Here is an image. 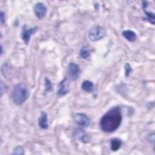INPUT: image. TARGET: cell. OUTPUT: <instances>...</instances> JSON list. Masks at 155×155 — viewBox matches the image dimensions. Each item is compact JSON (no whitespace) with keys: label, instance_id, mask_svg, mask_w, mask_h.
Returning a JSON list of instances; mask_svg holds the SVG:
<instances>
[{"label":"cell","instance_id":"obj_17","mask_svg":"<svg viewBox=\"0 0 155 155\" xmlns=\"http://www.w3.org/2000/svg\"><path fill=\"white\" fill-rule=\"evenodd\" d=\"M7 89H8L7 86L2 81H1V96L3 95L4 93H6V91H7Z\"/></svg>","mask_w":155,"mask_h":155},{"label":"cell","instance_id":"obj_2","mask_svg":"<svg viewBox=\"0 0 155 155\" xmlns=\"http://www.w3.org/2000/svg\"><path fill=\"white\" fill-rule=\"evenodd\" d=\"M30 92L27 85L24 83L16 84L12 91V99L16 105L22 104L28 97Z\"/></svg>","mask_w":155,"mask_h":155},{"label":"cell","instance_id":"obj_10","mask_svg":"<svg viewBox=\"0 0 155 155\" xmlns=\"http://www.w3.org/2000/svg\"><path fill=\"white\" fill-rule=\"evenodd\" d=\"M122 35L127 40H128L131 42H133L136 40V38H137L136 34L135 33V32H134L132 30H124L122 32Z\"/></svg>","mask_w":155,"mask_h":155},{"label":"cell","instance_id":"obj_4","mask_svg":"<svg viewBox=\"0 0 155 155\" xmlns=\"http://www.w3.org/2000/svg\"><path fill=\"white\" fill-rule=\"evenodd\" d=\"M37 27H30L27 25H24L22 27V30L21 33V38L23 41L28 44L30 42V38L32 35H33L37 30Z\"/></svg>","mask_w":155,"mask_h":155},{"label":"cell","instance_id":"obj_19","mask_svg":"<svg viewBox=\"0 0 155 155\" xmlns=\"http://www.w3.org/2000/svg\"><path fill=\"white\" fill-rule=\"evenodd\" d=\"M147 140H148V142H151L152 143H154V134L152 133L151 134L148 135V136L147 137Z\"/></svg>","mask_w":155,"mask_h":155},{"label":"cell","instance_id":"obj_6","mask_svg":"<svg viewBox=\"0 0 155 155\" xmlns=\"http://www.w3.org/2000/svg\"><path fill=\"white\" fill-rule=\"evenodd\" d=\"M68 71L69 76L72 80H76L80 74V67L79 65L74 62H71L68 65Z\"/></svg>","mask_w":155,"mask_h":155},{"label":"cell","instance_id":"obj_8","mask_svg":"<svg viewBox=\"0 0 155 155\" xmlns=\"http://www.w3.org/2000/svg\"><path fill=\"white\" fill-rule=\"evenodd\" d=\"M67 78L62 81L59 84V89L57 91V95L63 96L68 93V85L67 83Z\"/></svg>","mask_w":155,"mask_h":155},{"label":"cell","instance_id":"obj_13","mask_svg":"<svg viewBox=\"0 0 155 155\" xmlns=\"http://www.w3.org/2000/svg\"><path fill=\"white\" fill-rule=\"evenodd\" d=\"M81 87L84 91L90 93L93 91L94 88V84L90 81H85L82 82Z\"/></svg>","mask_w":155,"mask_h":155},{"label":"cell","instance_id":"obj_7","mask_svg":"<svg viewBox=\"0 0 155 155\" xmlns=\"http://www.w3.org/2000/svg\"><path fill=\"white\" fill-rule=\"evenodd\" d=\"M34 12L38 19H42L47 13V8L42 3L38 2L34 6Z\"/></svg>","mask_w":155,"mask_h":155},{"label":"cell","instance_id":"obj_1","mask_svg":"<svg viewBox=\"0 0 155 155\" xmlns=\"http://www.w3.org/2000/svg\"><path fill=\"white\" fill-rule=\"evenodd\" d=\"M122 115L120 108L119 107H114L105 113L99 122V126L102 131L107 133H111L116 130L121 124Z\"/></svg>","mask_w":155,"mask_h":155},{"label":"cell","instance_id":"obj_18","mask_svg":"<svg viewBox=\"0 0 155 155\" xmlns=\"http://www.w3.org/2000/svg\"><path fill=\"white\" fill-rule=\"evenodd\" d=\"M0 21H1V24L2 25H3L5 23V13L2 11L1 12Z\"/></svg>","mask_w":155,"mask_h":155},{"label":"cell","instance_id":"obj_12","mask_svg":"<svg viewBox=\"0 0 155 155\" xmlns=\"http://www.w3.org/2000/svg\"><path fill=\"white\" fill-rule=\"evenodd\" d=\"M122 145V141L118 138H114L110 140V148L112 151H117Z\"/></svg>","mask_w":155,"mask_h":155},{"label":"cell","instance_id":"obj_15","mask_svg":"<svg viewBox=\"0 0 155 155\" xmlns=\"http://www.w3.org/2000/svg\"><path fill=\"white\" fill-rule=\"evenodd\" d=\"M12 154L17 155H22L24 154V150L22 147L18 146L13 150Z\"/></svg>","mask_w":155,"mask_h":155},{"label":"cell","instance_id":"obj_11","mask_svg":"<svg viewBox=\"0 0 155 155\" xmlns=\"http://www.w3.org/2000/svg\"><path fill=\"white\" fill-rule=\"evenodd\" d=\"M74 136L76 137L78 139H80L82 142L84 143L88 142L90 140V137L88 135L84 134V133L81 129H77L74 131Z\"/></svg>","mask_w":155,"mask_h":155},{"label":"cell","instance_id":"obj_3","mask_svg":"<svg viewBox=\"0 0 155 155\" xmlns=\"http://www.w3.org/2000/svg\"><path fill=\"white\" fill-rule=\"evenodd\" d=\"M106 34V31L104 28L99 26H93L89 31L88 38L91 41H96L102 39Z\"/></svg>","mask_w":155,"mask_h":155},{"label":"cell","instance_id":"obj_20","mask_svg":"<svg viewBox=\"0 0 155 155\" xmlns=\"http://www.w3.org/2000/svg\"><path fill=\"white\" fill-rule=\"evenodd\" d=\"M45 81H46V90H50L51 88V83L50 82V81L47 79H45Z\"/></svg>","mask_w":155,"mask_h":155},{"label":"cell","instance_id":"obj_16","mask_svg":"<svg viewBox=\"0 0 155 155\" xmlns=\"http://www.w3.org/2000/svg\"><path fill=\"white\" fill-rule=\"evenodd\" d=\"M125 75L126 77H128L130 73L132 72L131 67L128 63H126L125 64Z\"/></svg>","mask_w":155,"mask_h":155},{"label":"cell","instance_id":"obj_9","mask_svg":"<svg viewBox=\"0 0 155 155\" xmlns=\"http://www.w3.org/2000/svg\"><path fill=\"white\" fill-rule=\"evenodd\" d=\"M38 125L42 129H47L48 128V117L45 112L42 111L41 115L38 119Z\"/></svg>","mask_w":155,"mask_h":155},{"label":"cell","instance_id":"obj_5","mask_svg":"<svg viewBox=\"0 0 155 155\" xmlns=\"http://www.w3.org/2000/svg\"><path fill=\"white\" fill-rule=\"evenodd\" d=\"M74 120L78 125L83 127H87L91 123L90 119L84 114L77 113L74 116Z\"/></svg>","mask_w":155,"mask_h":155},{"label":"cell","instance_id":"obj_14","mask_svg":"<svg viewBox=\"0 0 155 155\" xmlns=\"http://www.w3.org/2000/svg\"><path fill=\"white\" fill-rule=\"evenodd\" d=\"M90 55V50L86 47H83L81 48L79 51V56L83 58V59H87L89 58Z\"/></svg>","mask_w":155,"mask_h":155}]
</instances>
